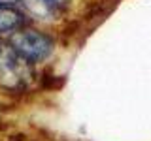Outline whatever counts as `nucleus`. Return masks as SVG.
I'll return each mask as SVG.
<instances>
[{"mask_svg": "<svg viewBox=\"0 0 151 141\" xmlns=\"http://www.w3.org/2000/svg\"><path fill=\"white\" fill-rule=\"evenodd\" d=\"M53 40L44 32L32 30V28H23V30L13 32L9 38V49L15 53L21 60L34 64L42 62L53 53Z\"/></svg>", "mask_w": 151, "mask_h": 141, "instance_id": "1", "label": "nucleus"}, {"mask_svg": "<svg viewBox=\"0 0 151 141\" xmlns=\"http://www.w3.org/2000/svg\"><path fill=\"white\" fill-rule=\"evenodd\" d=\"M30 15L38 19H53L68 8L70 0H21Z\"/></svg>", "mask_w": 151, "mask_h": 141, "instance_id": "2", "label": "nucleus"}, {"mask_svg": "<svg viewBox=\"0 0 151 141\" xmlns=\"http://www.w3.org/2000/svg\"><path fill=\"white\" fill-rule=\"evenodd\" d=\"M23 15L13 8H0V36L13 32L21 26Z\"/></svg>", "mask_w": 151, "mask_h": 141, "instance_id": "3", "label": "nucleus"}]
</instances>
